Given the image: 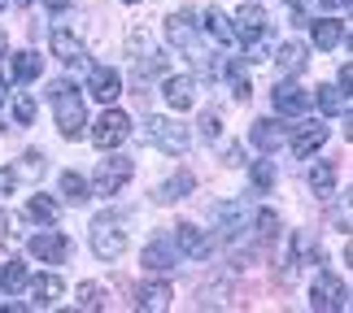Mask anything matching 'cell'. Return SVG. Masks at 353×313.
Segmentation results:
<instances>
[{
    "mask_svg": "<svg viewBox=\"0 0 353 313\" xmlns=\"http://www.w3.org/2000/svg\"><path fill=\"white\" fill-rule=\"evenodd\" d=\"M166 39H170L174 52H183V57L196 65V70H205V74L219 70V57L205 48V39H201V22H196L188 9H183V13H170V18H166Z\"/></svg>",
    "mask_w": 353,
    "mask_h": 313,
    "instance_id": "cell-1",
    "label": "cell"
},
{
    "mask_svg": "<svg viewBox=\"0 0 353 313\" xmlns=\"http://www.w3.org/2000/svg\"><path fill=\"white\" fill-rule=\"evenodd\" d=\"M127 248H131V213L110 209V213L92 217V252L101 261H118Z\"/></svg>",
    "mask_w": 353,
    "mask_h": 313,
    "instance_id": "cell-2",
    "label": "cell"
},
{
    "mask_svg": "<svg viewBox=\"0 0 353 313\" xmlns=\"http://www.w3.org/2000/svg\"><path fill=\"white\" fill-rule=\"evenodd\" d=\"M48 100H52V114H57V131L65 140H79L88 127V114H83V91H79L70 78H57L48 87Z\"/></svg>",
    "mask_w": 353,
    "mask_h": 313,
    "instance_id": "cell-3",
    "label": "cell"
},
{
    "mask_svg": "<svg viewBox=\"0 0 353 313\" xmlns=\"http://www.w3.org/2000/svg\"><path fill=\"white\" fill-rule=\"evenodd\" d=\"M232 31L244 48H249V61H266L270 52V18L257 5H244L236 18H232Z\"/></svg>",
    "mask_w": 353,
    "mask_h": 313,
    "instance_id": "cell-4",
    "label": "cell"
},
{
    "mask_svg": "<svg viewBox=\"0 0 353 313\" xmlns=\"http://www.w3.org/2000/svg\"><path fill=\"white\" fill-rule=\"evenodd\" d=\"M131 174H135V161L114 153V157L97 161V170H92V187H97V196H118L122 187L131 183Z\"/></svg>",
    "mask_w": 353,
    "mask_h": 313,
    "instance_id": "cell-5",
    "label": "cell"
},
{
    "mask_svg": "<svg viewBox=\"0 0 353 313\" xmlns=\"http://www.w3.org/2000/svg\"><path fill=\"white\" fill-rule=\"evenodd\" d=\"M144 140L153 144V148H161V153L183 157L188 144H192V135H188V127H179L174 118H148L144 122Z\"/></svg>",
    "mask_w": 353,
    "mask_h": 313,
    "instance_id": "cell-6",
    "label": "cell"
},
{
    "mask_svg": "<svg viewBox=\"0 0 353 313\" xmlns=\"http://www.w3.org/2000/svg\"><path fill=\"white\" fill-rule=\"evenodd\" d=\"M310 309H319V313L349 309V283H345V279H336L332 270H323V274L310 283Z\"/></svg>",
    "mask_w": 353,
    "mask_h": 313,
    "instance_id": "cell-7",
    "label": "cell"
},
{
    "mask_svg": "<svg viewBox=\"0 0 353 313\" xmlns=\"http://www.w3.org/2000/svg\"><path fill=\"white\" fill-rule=\"evenodd\" d=\"M131 140V118L122 114V109H105L97 118V127H92V144L101 148V153H110V148H122Z\"/></svg>",
    "mask_w": 353,
    "mask_h": 313,
    "instance_id": "cell-8",
    "label": "cell"
},
{
    "mask_svg": "<svg viewBox=\"0 0 353 313\" xmlns=\"http://www.w3.org/2000/svg\"><path fill=\"white\" fill-rule=\"evenodd\" d=\"M170 239H174V248H179V257H188V261H205V257L214 252V239L201 226H192V222H179L170 230Z\"/></svg>",
    "mask_w": 353,
    "mask_h": 313,
    "instance_id": "cell-9",
    "label": "cell"
},
{
    "mask_svg": "<svg viewBox=\"0 0 353 313\" xmlns=\"http://www.w3.org/2000/svg\"><path fill=\"white\" fill-rule=\"evenodd\" d=\"M70 252H74V244L65 239L61 230H35L31 235V257H39V261H48V266L70 261Z\"/></svg>",
    "mask_w": 353,
    "mask_h": 313,
    "instance_id": "cell-10",
    "label": "cell"
},
{
    "mask_svg": "<svg viewBox=\"0 0 353 313\" xmlns=\"http://www.w3.org/2000/svg\"><path fill=\"white\" fill-rule=\"evenodd\" d=\"M270 105H275V114H283V118H301L310 109V91L296 83V78H283V83H275V91H270Z\"/></svg>",
    "mask_w": 353,
    "mask_h": 313,
    "instance_id": "cell-11",
    "label": "cell"
},
{
    "mask_svg": "<svg viewBox=\"0 0 353 313\" xmlns=\"http://www.w3.org/2000/svg\"><path fill=\"white\" fill-rule=\"evenodd\" d=\"M161 100H166L174 114L192 109L196 105V78L192 74H166V78H161Z\"/></svg>",
    "mask_w": 353,
    "mask_h": 313,
    "instance_id": "cell-12",
    "label": "cell"
},
{
    "mask_svg": "<svg viewBox=\"0 0 353 313\" xmlns=\"http://www.w3.org/2000/svg\"><path fill=\"white\" fill-rule=\"evenodd\" d=\"M327 144V127L314 118V122H301V127L292 131V140H288V148H292V157H301V161H310L319 153V148Z\"/></svg>",
    "mask_w": 353,
    "mask_h": 313,
    "instance_id": "cell-13",
    "label": "cell"
},
{
    "mask_svg": "<svg viewBox=\"0 0 353 313\" xmlns=\"http://www.w3.org/2000/svg\"><path fill=\"white\" fill-rule=\"evenodd\" d=\"M174 261H179V248H174V239H170V235L148 239V244H144V252H140V266H144V270H153V274L170 270Z\"/></svg>",
    "mask_w": 353,
    "mask_h": 313,
    "instance_id": "cell-14",
    "label": "cell"
},
{
    "mask_svg": "<svg viewBox=\"0 0 353 313\" xmlns=\"http://www.w3.org/2000/svg\"><path fill=\"white\" fill-rule=\"evenodd\" d=\"M48 44H52V57H57L61 65H83V61H88V52H83V39H79L74 31H65V26H52Z\"/></svg>",
    "mask_w": 353,
    "mask_h": 313,
    "instance_id": "cell-15",
    "label": "cell"
},
{
    "mask_svg": "<svg viewBox=\"0 0 353 313\" xmlns=\"http://www.w3.org/2000/svg\"><path fill=\"white\" fill-rule=\"evenodd\" d=\"M88 91H92V100L114 105V100L122 96V78H118V70H110V65H92V74H88Z\"/></svg>",
    "mask_w": 353,
    "mask_h": 313,
    "instance_id": "cell-16",
    "label": "cell"
},
{
    "mask_svg": "<svg viewBox=\"0 0 353 313\" xmlns=\"http://www.w3.org/2000/svg\"><path fill=\"white\" fill-rule=\"evenodd\" d=\"M9 74H13V83H18V87H26V83H35V78L44 74V57H39L35 48L9 52Z\"/></svg>",
    "mask_w": 353,
    "mask_h": 313,
    "instance_id": "cell-17",
    "label": "cell"
},
{
    "mask_svg": "<svg viewBox=\"0 0 353 313\" xmlns=\"http://www.w3.org/2000/svg\"><path fill=\"white\" fill-rule=\"evenodd\" d=\"M26 288H31V305L35 309H52L65 296V283L57 274H31V279H26Z\"/></svg>",
    "mask_w": 353,
    "mask_h": 313,
    "instance_id": "cell-18",
    "label": "cell"
},
{
    "mask_svg": "<svg viewBox=\"0 0 353 313\" xmlns=\"http://www.w3.org/2000/svg\"><path fill=\"white\" fill-rule=\"evenodd\" d=\"M310 65V48L305 44H296V39H288V44H279L275 48V70L283 74V78H296Z\"/></svg>",
    "mask_w": 353,
    "mask_h": 313,
    "instance_id": "cell-19",
    "label": "cell"
},
{
    "mask_svg": "<svg viewBox=\"0 0 353 313\" xmlns=\"http://www.w3.org/2000/svg\"><path fill=\"white\" fill-rule=\"evenodd\" d=\"M170 301H174L170 283H144V288H135V309L140 313H161V309H170Z\"/></svg>",
    "mask_w": 353,
    "mask_h": 313,
    "instance_id": "cell-20",
    "label": "cell"
},
{
    "mask_svg": "<svg viewBox=\"0 0 353 313\" xmlns=\"http://www.w3.org/2000/svg\"><path fill=\"white\" fill-rule=\"evenodd\" d=\"M305 183H310V192H314L319 200L336 196V166H332V161H310V170H305Z\"/></svg>",
    "mask_w": 353,
    "mask_h": 313,
    "instance_id": "cell-21",
    "label": "cell"
},
{
    "mask_svg": "<svg viewBox=\"0 0 353 313\" xmlns=\"http://www.w3.org/2000/svg\"><path fill=\"white\" fill-rule=\"evenodd\" d=\"M192 187H196V179H192V174H188V170H179V174H174V179L157 183L153 200H157V205H174V200H183L188 192H192Z\"/></svg>",
    "mask_w": 353,
    "mask_h": 313,
    "instance_id": "cell-22",
    "label": "cell"
},
{
    "mask_svg": "<svg viewBox=\"0 0 353 313\" xmlns=\"http://www.w3.org/2000/svg\"><path fill=\"white\" fill-rule=\"evenodd\" d=\"M201 31H210L219 44H236V31H232V18L219 9V5H210L205 13H201Z\"/></svg>",
    "mask_w": 353,
    "mask_h": 313,
    "instance_id": "cell-23",
    "label": "cell"
},
{
    "mask_svg": "<svg viewBox=\"0 0 353 313\" xmlns=\"http://www.w3.org/2000/svg\"><path fill=\"white\" fill-rule=\"evenodd\" d=\"M305 252H314V239H310V230H296V235L288 239V257H283V274L288 279L305 266Z\"/></svg>",
    "mask_w": 353,
    "mask_h": 313,
    "instance_id": "cell-24",
    "label": "cell"
},
{
    "mask_svg": "<svg viewBox=\"0 0 353 313\" xmlns=\"http://www.w3.org/2000/svg\"><path fill=\"white\" fill-rule=\"evenodd\" d=\"M249 140L262 148V153H275V148L283 144V131L275 127V118H257L253 127H249Z\"/></svg>",
    "mask_w": 353,
    "mask_h": 313,
    "instance_id": "cell-25",
    "label": "cell"
},
{
    "mask_svg": "<svg viewBox=\"0 0 353 313\" xmlns=\"http://www.w3.org/2000/svg\"><path fill=\"white\" fill-rule=\"evenodd\" d=\"M214 217H219V226H223L227 239H236L240 230H244V222H249V213L240 209V200H227V205H219V209H214Z\"/></svg>",
    "mask_w": 353,
    "mask_h": 313,
    "instance_id": "cell-26",
    "label": "cell"
},
{
    "mask_svg": "<svg viewBox=\"0 0 353 313\" xmlns=\"http://www.w3.org/2000/svg\"><path fill=\"white\" fill-rule=\"evenodd\" d=\"M305 26H314V44H319V48H336V44L349 35L345 22H336V18H319V22H305Z\"/></svg>",
    "mask_w": 353,
    "mask_h": 313,
    "instance_id": "cell-27",
    "label": "cell"
},
{
    "mask_svg": "<svg viewBox=\"0 0 353 313\" xmlns=\"http://www.w3.org/2000/svg\"><path fill=\"white\" fill-rule=\"evenodd\" d=\"M314 100H319V109H323L327 118H336V114H345V109H349V96H345V91L336 87V83L314 87Z\"/></svg>",
    "mask_w": 353,
    "mask_h": 313,
    "instance_id": "cell-28",
    "label": "cell"
},
{
    "mask_svg": "<svg viewBox=\"0 0 353 313\" xmlns=\"http://www.w3.org/2000/svg\"><path fill=\"white\" fill-rule=\"evenodd\" d=\"M26 279H31V270H26L22 261H5V266H0V292L18 296V292H26Z\"/></svg>",
    "mask_w": 353,
    "mask_h": 313,
    "instance_id": "cell-29",
    "label": "cell"
},
{
    "mask_svg": "<svg viewBox=\"0 0 353 313\" xmlns=\"http://www.w3.org/2000/svg\"><path fill=\"white\" fill-rule=\"evenodd\" d=\"M249 179H253V192H270L279 179V170H275V161H270V153L262 161H249Z\"/></svg>",
    "mask_w": 353,
    "mask_h": 313,
    "instance_id": "cell-30",
    "label": "cell"
},
{
    "mask_svg": "<svg viewBox=\"0 0 353 313\" xmlns=\"http://www.w3.org/2000/svg\"><path fill=\"white\" fill-rule=\"evenodd\" d=\"M31 222H44V226H52L57 222V200L52 196H26V209H22Z\"/></svg>",
    "mask_w": 353,
    "mask_h": 313,
    "instance_id": "cell-31",
    "label": "cell"
},
{
    "mask_svg": "<svg viewBox=\"0 0 353 313\" xmlns=\"http://www.w3.org/2000/svg\"><path fill=\"white\" fill-rule=\"evenodd\" d=\"M223 74H227V83H232V96H236L240 105L253 96V83H249V74L240 70V61H223Z\"/></svg>",
    "mask_w": 353,
    "mask_h": 313,
    "instance_id": "cell-32",
    "label": "cell"
},
{
    "mask_svg": "<svg viewBox=\"0 0 353 313\" xmlns=\"http://www.w3.org/2000/svg\"><path fill=\"white\" fill-rule=\"evenodd\" d=\"M57 187H61V196L70 200V205H88V183H83V174L65 170L61 179H57Z\"/></svg>",
    "mask_w": 353,
    "mask_h": 313,
    "instance_id": "cell-33",
    "label": "cell"
},
{
    "mask_svg": "<svg viewBox=\"0 0 353 313\" xmlns=\"http://www.w3.org/2000/svg\"><path fill=\"white\" fill-rule=\"evenodd\" d=\"M253 235L257 239H275L279 235V213L275 209H257L253 213Z\"/></svg>",
    "mask_w": 353,
    "mask_h": 313,
    "instance_id": "cell-34",
    "label": "cell"
},
{
    "mask_svg": "<svg viewBox=\"0 0 353 313\" xmlns=\"http://www.w3.org/2000/svg\"><path fill=\"white\" fill-rule=\"evenodd\" d=\"M35 114H39L35 96H31V91H22V96L13 100V122H18V127H35Z\"/></svg>",
    "mask_w": 353,
    "mask_h": 313,
    "instance_id": "cell-35",
    "label": "cell"
},
{
    "mask_svg": "<svg viewBox=\"0 0 353 313\" xmlns=\"http://www.w3.org/2000/svg\"><path fill=\"white\" fill-rule=\"evenodd\" d=\"M74 305L79 309H101L105 305V288H97V283H79V288H74Z\"/></svg>",
    "mask_w": 353,
    "mask_h": 313,
    "instance_id": "cell-36",
    "label": "cell"
},
{
    "mask_svg": "<svg viewBox=\"0 0 353 313\" xmlns=\"http://www.w3.org/2000/svg\"><path fill=\"white\" fill-rule=\"evenodd\" d=\"M18 174H31V179H39V174H44V153H26L22 166H18Z\"/></svg>",
    "mask_w": 353,
    "mask_h": 313,
    "instance_id": "cell-37",
    "label": "cell"
},
{
    "mask_svg": "<svg viewBox=\"0 0 353 313\" xmlns=\"http://www.w3.org/2000/svg\"><path fill=\"white\" fill-rule=\"evenodd\" d=\"M219 127H223V122H219V114H205V118H201V135H205L210 144H214V140H219V135H223Z\"/></svg>",
    "mask_w": 353,
    "mask_h": 313,
    "instance_id": "cell-38",
    "label": "cell"
},
{
    "mask_svg": "<svg viewBox=\"0 0 353 313\" xmlns=\"http://www.w3.org/2000/svg\"><path fill=\"white\" fill-rule=\"evenodd\" d=\"M13 187H18V170H0V200L13 196Z\"/></svg>",
    "mask_w": 353,
    "mask_h": 313,
    "instance_id": "cell-39",
    "label": "cell"
},
{
    "mask_svg": "<svg viewBox=\"0 0 353 313\" xmlns=\"http://www.w3.org/2000/svg\"><path fill=\"white\" fill-rule=\"evenodd\" d=\"M223 161H227V166H249V157H244V148H240V144L223 148Z\"/></svg>",
    "mask_w": 353,
    "mask_h": 313,
    "instance_id": "cell-40",
    "label": "cell"
},
{
    "mask_svg": "<svg viewBox=\"0 0 353 313\" xmlns=\"http://www.w3.org/2000/svg\"><path fill=\"white\" fill-rule=\"evenodd\" d=\"M336 78H341V83H336V87H345V96H349V87H353V70H349V61L341 65V74H336Z\"/></svg>",
    "mask_w": 353,
    "mask_h": 313,
    "instance_id": "cell-41",
    "label": "cell"
},
{
    "mask_svg": "<svg viewBox=\"0 0 353 313\" xmlns=\"http://www.w3.org/2000/svg\"><path fill=\"white\" fill-rule=\"evenodd\" d=\"M44 5H48V13H65V9H70V0H44Z\"/></svg>",
    "mask_w": 353,
    "mask_h": 313,
    "instance_id": "cell-42",
    "label": "cell"
},
{
    "mask_svg": "<svg viewBox=\"0 0 353 313\" xmlns=\"http://www.w3.org/2000/svg\"><path fill=\"white\" fill-rule=\"evenodd\" d=\"M5 57H9V35L0 31V61H5Z\"/></svg>",
    "mask_w": 353,
    "mask_h": 313,
    "instance_id": "cell-43",
    "label": "cell"
},
{
    "mask_svg": "<svg viewBox=\"0 0 353 313\" xmlns=\"http://www.w3.org/2000/svg\"><path fill=\"white\" fill-rule=\"evenodd\" d=\"M9 235V217H5V209H0V239Z\"/></svg>",
    "mask_w": 353,
    "mask_h": 313,
    "instance_id": "cell-44",
    "label": "cell"
},
{
    "mask_svg": "<svg viewBox=\"0 0 353 313\" xmlns=\"http://www.w3.org/2000/svg\"><path fill=\"white\" fill-rule=\"evenodd\" d=\"M323 5H327V9H341V5H345V9H349V0H323Z\"/></svg>",
    "mask_w": 353,
    "mask_h": 313,
    "instance_id": "cell-45",
    "label": "cell"
},
{
    "mask_svg": "<svg viewBox=\"0 0 353 313\" xmlns=\"http://www.w3.org/2000/svg\"><path fill=\"white\" fill-rule=\"evenodd\" d=\"M5 100H9V87H5V83H0V105H5Z\"/></svg>",
    "mask_w": 353,
    "mask_h": 313,
    "instance_id": "cell-46",
    "label": "cell"
},
{
    "mask_svg": "<svg viewBox=\"0 0 353 313\" xmlns=\"http://www.w3.org/2000/svg\"><path fill=\"white\" fill-rule=\"evenodd\" d=\"M13 5H31V0H13Z\"/></svg>",
    "mask_w": 353,
    "mask_h": 313,
    "instance_id": "cell-47",
    "label": "cell"
},
{
    "mask_svg": "<svg viewBox=\"0 0 353 313\" xmlns=\"http://www.w3.org/2000/svg\"><path fill=\"white\" fill-rule=\"evenodd\" d=\"M5 5H13V0H0V9H5Z\"/></svg>",
    "mask_w": 353,
    "mask_h": 313,
    "instance_id": "cell-48",
    "label": "cell"
},
{
    "mask_svg": "<svg viewBox=\"0 0 353 313\" xmlns=\"http://www.w3.org/2000/svg\"><path fill=\"white\" fill-rule=\"evenodd\" d=\"M127 5H135V0H127Z\"/></svg>",
    "mask_w": 353,
    "mask_h": 313,
    "instance_id": "cell-49",
    "label": "cell"
}]
</instances>
